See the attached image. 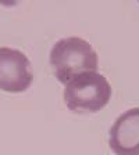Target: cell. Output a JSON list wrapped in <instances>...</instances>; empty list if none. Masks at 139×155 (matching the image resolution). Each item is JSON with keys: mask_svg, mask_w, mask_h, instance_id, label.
I'll return each mask as SVG.
<instances>
[{"mask_svg": "<svg viewBox=\"0 0 139 155\" xmlns=\"http://www.w3.org/2000/svg\"><path fill=\"white\" fill-rule=\"evenodd\" d=\"M50 65L57 81L67 84L78 75L96 72L99 60L91 43L78 36H70L54 43L50 51Z\"/></svg>", "mask_w": 139, "mask_h": 155, "instance_id": "1", "label": "cell"}, {"mask_svg": "<svg viewBox=\"0 0 139 155\" xmlns=\"http://www.w3.org/2000/svg\"><path fill=\"white\" fill-rule=\"evenodd\" d=\"M111 98V84L99 72H85L65 84L64 101L75 114H95Z\"/></svg>", "mask_w": 139, "mask_h": 155, "instance_id": "2", "label": "cell"}, {"mask_svg": "<svg viewBox=\"0 0 139 155\" xmlns=\"http://www.w3.org/2000/svg\"><path fill=\"white\" fill-rule=\"evenodd\" d=\"M33 81L29 58L23 51L0 47V90L7 93H23Z\"/></svg>", "mask_w": 139, "mask_h": 155, "instance_id": "3", "label": "cell"}, {"mask_svg": "<svg viewBox=\"0 0 139 155\" xmlns=\"http://www.w3.org/2000/svg\"><path fill=\"white\" fill-rule=\"evenodd\" d=\"M109 145L116 155H139V107L123 112L114 120Z\"/></svg>", "mask_w": 139, "mask_h": 155, "instance_id": "4", "label": "cell"}]
</instances>
